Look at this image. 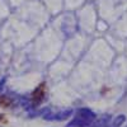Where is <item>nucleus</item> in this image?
<instances>
[{"label": "nucleus", "mask_w": 127, "mask_h": 127, "mask_svg": "<svg viewBox=\"0 0 127 127\" xmlns=\"http://www.w3.org/2000/svg\"><path fill=\"white\" fill-rule=\"evenodd\" d=\"M72 114V109H65V111H61V112H57L55 114H47L45 116V120H48V121H64L66 120L67 117Z\"/></svg>", "instance_id": "obj_2"}, {"label": "nucleus", "mask_w": 127, "mask_h": 127, "mask_svg": "<svg viewBox=\"0 0 127 127\" xmlns=\"http://www.w3.org/2000/svg\"><path fill=\"white\" fill-rule=\"evenodd\" d=\"M0 120H1V116H0Z\"/></svg>", "instance_id": "obj_5"}, {"label": "nucleus", "mask_w": 127, "mask_h": 127, "mask_svg": "<svg viewBox=\"0 0 127 127\" xmlns=\"http://www.w3.org/2000/svg\"><path fill=\"white\" fill-rule=\"evenodd\" d=\"M126 121V117H125V114H120L117 116V117H114L109 125H105L104 127H121Z\"/></svg>", "instance_id": "obj_3"}, {"label": "nucleus", "mask_w": 127, "mask_h": 127, "mask_svg": "<svg viewBox=\"0 0 127 127\" xmlns=\"http://www.w3.org/2000/svg\"><path fill=\"white\" fill-rule=\"evenodd\" d=\"M5 81H6V79H3V80H0V88H1L4 84H5Z\"/></svg>", "instance_id": "obj_4"}, {"label": "nucleus", "mask_w": 127, "mask_h": 127, "mask_svg": "<svg viewBox=\"0 0 127 127\" xmlns=\"http://www.w3.org/2000/svg\"><path fill=\"white\" fill-rule=\"evenodd\" d=\"M97 120V116L89 108H79L75 112V117L70 121L66 127H90Z\"/></svg>", "instance_id": "obj_1"}]
</instances>
